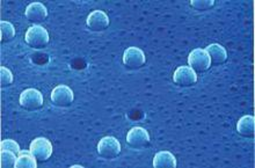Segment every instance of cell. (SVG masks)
I'll use <instances>...</instances> for the list:
<instances>
[{
    "label": "cell",
    "instance_id": "8fae6325",
    "mask_svg": "<svg viewBox=\"0 0 255 168\" xmlns=\"http://www.w3.org/2000/svg\"><path fill=\"white\" fill-rule=\"evenodd\" d=\"M24 15L31 23L38 24L48 17V9L42 2H31L26 8Z\"/></svg>",
    "mask_w": 255,
    "mask_h": 168
},
{
    "label": "cell",
    "instance_id": "5b68a950",
    "mask_svg": "<svg viewBox=\"0 0 255 168\" xmlns=\"http://www.w3.org/2000/svg\"><path fill=\"white\" fill-rule=\"evenodd\" d=\"M43 95L35 88H27L20 95V106L27 110H37L43 106Z\"/></svg>",
    "mask_w": 255,
    "mask_h": 168
},
{
    "label": "cell",
    "instance_id": "5bb4252c",
    "mask_svg": "<svg viewBox=\"0 0 255 168\" xmlns=\"http://www.w3.org/2000/svg\"><path fill=\"white\" fill-rule=\"evenodd\" d=\"M237 131L244 137H252L255 131V119L252 115H245L237 124Z\"/></svg>",
    "mask_w": 255,
    "mask_h": 168
},
{
    "label": "cell",
    "instance_id": "7c38bea8",
    "mask_svg": "<svg viewBox=\"0 0 255 168\" xmlns=\"http://www.w3.org/2000/svg\"><path fill=\"white\" fill-rule=\"evenodd\" d=\"M204 50L208 52L209 57H210L211 65H221V64L225 63L226 59H228V52H226L225 48L218 44V43L208 45Z\"/></svg>",
    "mask_w": 255,
    "mask_h": 168
},
{
    "label": "cell",
    "instance_id": "52a82bcc",
    "mask_svg": "<svg viewBox=\"0 0 255 168\" xmlns=\"http://www.w3.org/2000/svg\"><path fill=\"white\" fill-rule=\"evenodd\" d=\"M146 62V57L143 50H140L137 46H130L123 53V64L129 70L140 69Z\"/></svg>",
    "mask_w": 255,
    "mask_h": 168
},
{
    "label": "cell",
    "instance_id": "9a60e30c",
    "mask_svg": "<svg viewBox=\"0 0 255 168\" xmlns=\"http://www.w3.org/2000/svg\"><path fill=\"white\" fill-rule=\"evenodd\" d=\"M37 159L29 151H20L17 155V159L15 163V168H36Z\"/></svg>",
    "mask_w": 255,
    "mask_h": 168
},
{
    "label": "cell",
    "instance_id": "ba28073f",
    "mask_svg": "<svg viewBox=\"0 0 255 168\" xmlns=\"http://www.w3.org/2000/svg\"><path fill=\"white\" fill-rule=\"evenodd\" d=\"M128 145L133 149H144L150 144V135L144 128L133 127L127 135Z\"/></svg>",
    "mask_w": 255,
    "mask_h": 168
},
{
    "label": "cell",
    "instance_id": "d6986e66",
    "mask_svg": "<svg viewBox=\"0 0 255 168\" xmlns=\"http://www.w3.org/2000/svg\"><path fill=\"white\" fill-rule=\"evenodd\" d=\"M13 83V74L10 72L9 69H7L5 66H1L0 69V84L1 87H6Z\"/></svg>",
    "mask_w": 255,
    "mask_h": 168
},
{
    "label": "cell",
    "instance_id": "ffe728a7",
    "mask_svg": "<svg viewBox=\"0 0 255 168\" xmlns=\"http://www.w3.org/2000/svg\"><path fill=\"white\" fill-rule=\"evenodd\" d=\"M0 149H1V151H10L15 153V155H19L21 151L19 144L16 142L12 141V139H5V141H2L1 144H0Z\"/></svg>",
    "mask_w": 255,
    "mask_h": 168
},
{
    "label": "cell",
    "instance_id": "4fadbf2b",
    "mask_svg": "<svg viewBox=\"0 0 255 168\" xmlns=\"http://www.w3.org/2000/svg\"><path fill=\"white\" fill-rule=\"evenodd\" d=\"M176 159L174 155L168 151L158 152L153 158V167L155 168H175Z\"/></svg>",
    "mask_w": 255,
    "mask_h": 168
},
{
    "label": "cell",
    "instance_id": "9c48e42d",
    "mask_svg": "<svg viewBox=\"0 0 255 168\" xmlns=\"http://www.w3.org/2000/svg\"><path fill=\"white\" fill-rule=\"evenodd\" d=\"M173 81L180 87H190L197 83V74L190 66H180L173 74Z\"/></svg>",
    "mask_w": 255,
    "mask_h": 168
},
{
    "label": "cell",
    "instance_id": "e0dca14e",
    "mask_svg": "<svg viewBox=\"0 0 255 168\" xmlns=\"http://www.w3.org/2000/svg\"><path fill=\"white\" fill-rule=\"evenodd\" d=\"M17 155L10 151H1L0 155V162H1L2 168H12L15 167V163L17 159Z\"/></svg>",
    "mask_w": 255,
    "mask_h": 168
},
{
    "label": "cell",
    "instance_id": "6da1fadb",
    "mask_svg": "<svg viewBox=\"0 0 255 168\" xmlns=\"http://www.w3.org/2000/svg\"><path fill=\"white\" fill-rule=\"evenodd\" d=\"M26 43L34 49H42L49 43V33L44 27L40 24H34L28 28L24 36Z\"/></svg>",
    "mask_w": 255,
    "mask_h": 168
},
{
    "label": "cell",
    "instance_id": "30bf717a",
    "mask_svg": "<svg viewBox=\"0 0 255 168\" xmlns=\"http://www.w3.org/2000/svg\"><path fill=\"white\" fill-rule=\"evenodd\" d=\"M109 23H111L109 16L104 12V10H100V9L93 10V12L87 16V20H86L87 27L90 28L92 31H95V33H99V31H104L107 29L109 27Z\"/></svg>",
    "mask_w": 255,
    "mask_h": 168
},
{
    "label": "cell",
    "instance_id": "3957f363",
    "mask_svg": "<svg viewBox=\"0 0 255 168\" xmlns=\"http://www.w3.org/2000/svg\"><path fill=\"white\" fill-rule=\"evenodd\" d=\"M30 152L33 153V156L37 159V162L44 163L50 158L54 151L51 142L49 139L44 137H38L35 138L33 142L30 143Z\"/></svg>",
    "mask_w": 255,
    "mask_h": 168
},
{
    "label": "cell",
    "instance_id": "7a4b0ae2",
    "mask_svg": "<svg viewBox=\"0 0 255 168\" xmlns=\"http://www.w3.org/2000/svg\"><path fill=\"white\" fill-rule=\"evenodd\" d=\"M98 153L104 159H115L121 153V144L115 137L107 136V137H104L99 142Z\"/></svg>",
    "mask_w": 255,
    "mask_h": 168
},
{
    "label": "cell",
    "instance_id": "2e32d148",
    "mask_svg": "<svg viewBox=\"0 0 255 168\" xmlns=\"http://www.w3.org/2000/svg\"><path fill=\"white\" fill-rule=\"evenodd\" d=\"M0 29H1V42H10L15 37V28L8 21H1L0 22Z\"/></svg>",
    "mask_w": 255,
    "mask_h": 168
},
{
    "label": "cell",
    "instance_id": "ac0fdd59",
    "mask_svg": "<svg viewBox=\"0 0 255 168\" xmlns=\"http://www.w3.org/2000/svg\"><path fill=\"white\" fill-rule=\"evenodd\" d=\"M215 1L214 0H191L190 6L196 10H208L211 7H214Z\"/></svg>",
    "mask_w": 255,
    "mask_h": 168
},
{
    "label": "cell",
    "instance_id": "277c9868",
    "mask_svg": "<svg viewBox=\"0 0 255 168\" xmlns=\"http://www.w3.org/2000/svg\"><path fill=\"white\" fill-rule=\"evenodd\" d=\"M188 64L195 72H204L211 67V59L204 49H194L189 53Z\"/></svg>",
    "mask_w": 255,
    "mask_h": 168
},
{
    "label": "cell",
    "instance_id": "8992f818",
    "mask_svg": "<svg viewBox=\"0 0 255 168\" xmlns=\"http://www.w3.org/2000/svg\"><path fill=\"white\" fill-rule=\"evenodd\" d=\"M73 100V91L66 85H59L51 92L52 105L58 107V108H65V107L71 106Z\"/></svg>",
    "mask_w": 255,
    "mask_h": 168
}]
</instances>
